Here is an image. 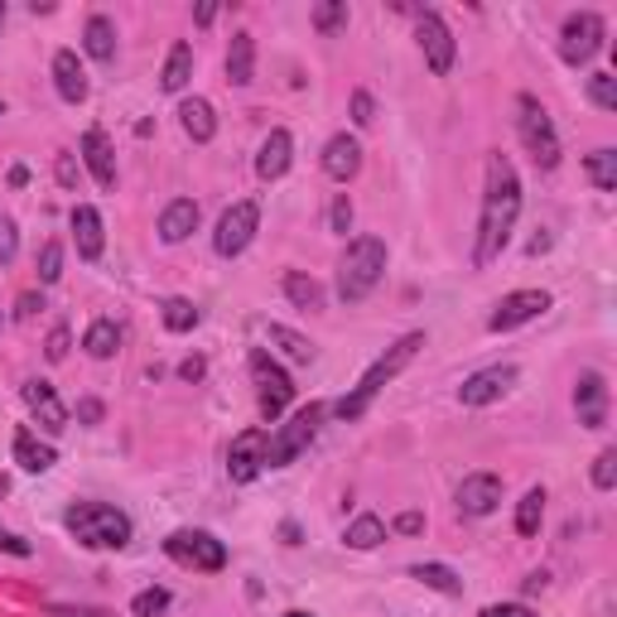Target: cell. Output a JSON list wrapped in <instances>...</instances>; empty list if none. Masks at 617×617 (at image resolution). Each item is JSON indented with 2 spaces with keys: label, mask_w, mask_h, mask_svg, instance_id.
<instances>
[{
  "label": "cell",
  "mask_w": 617,
  "mask_h": 617,
  "mask_svg": "<svg viewBox=\"0 0 617 617\" xmlns=\"http://www.w3.org/2000/svg\"><path fill=\"white\" fill-rule=\"evenodd\" d=\"M53 174H59V184H63V188H73V184H77V164H73V155H59Z\"/></svg>",
  "instance_id": "cell-48"
},
{
  "label": "cell",
  "mask_w": 617,
  "mask_h": 617,
  "mask_svg": "<svg viewBox=\"0 0 617 617\" xmlns=\"http://www.w3.org/2000/svg\"><path fill=\"white\" fill-rule=\"evenodd\" d=\"M15 464L25 468V473H49V468L59 464V454H53V444H39L29 430H15Z\"/></svg>",
  "instance_id": "cell-25"
},
{
  "label": "cell",
  "mask_w": 617,
  "mask_h": 617,
  "mask_svg": "<svg viewBox=\"0 0 617 617\" xmlns=\"http://www.w3.org/2000/svg\"><path fill=\"white\" fill-rule=\"evenodd\" d=\"M194 227H198V203L194 198H174V203L164 208V218H160V237L170 246H178V242L194 237Z\"/></svg>",
  "instance_id": "cell-23"
},
{
  "label": "cell",
  "mask_w": 617,
  "mask_h": 617,
  "mask_svg": "<svg viewBox=\"0 0 617 617\" xmlns=\"http://www.w3.org/2000/svg\"><path fill=\"white\" fill-rule=\"evenodd\" d=\"M25 406L35 410V420H39L49 434H63V430H69V410H63L59 391H53L49 381H25Z\"/></svg>",
  "instance_id": "cell-17"
},
{
  "label": "cell",
  "mask_w": 617,
  "mask_h": 617,
  "mask_svg": "<svg viewBox=\"0 0 617 617\" xmlns=\"http://www.w3.org/2000/svg\"><path fill=\"white\" fill-rule=\"evenodd\" d=\"M0 323H5V313H0Z\"/></svg>",
  "instance_id": "cell-59"
},
{
  "label": "cell",
  "mask_w": 617,
  "mask_h": 617,
  "mask_svg": "<svg viewBox=\"0 0 617 617\" xmlns=\"http://www.w3.org/2000/svg\"><path fill=\"white\" fill-rule=\"evenodd\" d=\"M256 77V39L251 35H232V49H227V83L232 87H246Z\"/></svg>",
  "instance_id": "cell-26"
},
{
  "label": "cell",
  "mask_w": 617,
  "mask_h": 617,
  "mask_svg": "<svg viewBox=\"0 0 617 617\" xmlns=\"http://www.w3.org/2000/svg\"><path fill=\"white\" fill-rule=\"evenodd\" d=\"M256 227H261V208L251 203V198H242V203H232L222 212L218 232H212V246H218V256H242L246 246H251Z\"/></svg>",
  "instance_id": "cell-8"
},
{
  "label": "cell",
  "mask_w": 617,
  "mask_h": 617,
  "mask_svg": "<svg viewBox=\"0 0 617 617\" xmlns=\"http://www.w3.org/2000/svg\"><path fill=\"white\" fill-rule=\"evenodd\" d=\"M319 420H323L319 400H309L305 410L289 415V420L280 424L271 440H266V468H289V464H295V458L313 444V434H319Z\"/></svg>",
  "instance_id": "cell-5"
},
{
  "label": "cell",
  "mask_w": 617,
  "mask_h": 617,
  "mask_svg": "<svg viewBox=\"0 0 617 617\" xmlns=\"http://www.w3.org/2000/svg\"><path fill=\"white\" fill-rule=\"evenodd\" d=\"M420 347H424V333H406V338H400L396 347H386V353H381L377 362L362 372V381H357V386L338 400V415H343V420H362L367 406H372V400L381 396V386H386V381H396L400 372H406V367L415 362V353H420Z\"/></svg>",
  "instance_id": "cell-2"
},
{
  "label": "cell",
  "mask_w": 617,
  "mask_h": 617,
  "mask_svg": "<svg viewBox=\"0 0 617 617\" xmlns=\"http://www.w3.org/2000/svg\"><path fill=\"white\" fill-rule=\"evenodd\" d=\"M0 116H5V102H0Z\"/></svg>",
  "instance_id": "cell-58"
},
{
  "label": "cell",
  "mask_w": 617,
  "mask_h": 617,
  "mask_svg": "<svg viewBox=\"0 0 617 617\" xmlns=\"http://www.w3.org/2000/svg\"><path fill=\"white\" fill-rule=\"evenodd\" d=\"M381 275H386V242L381 237L347 242V251L338 261V295L347 305H362V299L381 285Z\"/></svg>",
  "instance_id": "cell-3"
},
{
  "label": "cell",
  "mask_w": 617,
  "mask_h": 617,
  "mask_svg": "<svg viewBox=\"0 0 617 617\" xmlns=\"http://www.w3.org/2000/svg\"><path fill=\"white\" fill-rule=\"evenodd\" d=\"M5 492H10V482H5V478H0V497H5Z\"/></svg>",
  "instance_id": "cell-55"
},
{
  "label": "cell",
  "mask_w": 617,
  "mask_h": 617,
  "mask_svg": "<svg viewBox=\"0 0 617 617\" xmlns=\"http://www.w3.org/2000/svg\"><path fill=\"white\" fill-rule=\"evenodd\" d=\"M44 357H49V362H63V357H69V329H53V333H49V347H44Z\"/></svg>",
  "instance_id": "cell-45"
},
{
  "label": "cell",
  "mask_w": 617,
  "mask_h": 617,
  "mask_svg": "<svg viewBox=\"0 0 617 617\" xmlns=\"http://www.w3.org/2000/svg\"><path fill=\"white\" fill-rule=\"evenodd\" d=\"M545 309H550V295H545V289H516V295H507L497 309H492L488 329H492V333H511V329H521V323L541 319Z\"/></svg>",
  "instance_id": "cell-12"
},
{
  "label": "cell",
  "mask_w": 617,
  "mask_h": 617,
  "mask_svg": "<svg viewBox=\"0 0 617 617\" xmlns=\"http://www.w3.org/2000/svg\"><path fill=\"white\" fill-rule=\"evenodd\" d=\"M575 410L589 430H603L608 424V381L599 372H583L579 386H575Z\"/></svg>",
  "instance_id": "cell-16"
},
{
  "label": "cell",
  "mask_w": 617,
  "mask_h": 617,
  "mask_svg": "<svg viewBox=\"0 0 617 617\" xmlns=\"http://www.w3.org/2000/svg\"><path fill=\"white\" fill-rule=\"evenodd\" d=\"M516 111H521V116H516V131H521L531 160L541 164V170H555V164H559V136H555V121H550V111L535 102L531 92L516 97Z\"/></svg>",
  "instance_id": "cell-6"
},
{
  "label": "cell",
  "mask_w": 617,
  "mask_h": 617,
  "mask_svg": "<svg viewBox=\"0 0 617 617\" xmlns=\"http://www.w3.org/2000/svg\"><path fill=\"white\" fill-rule=\"evenodd\" d=\"M266 468V430H242L227 448V473L232 482H251Z\"/></svg>",
  "instance_id": "cell-14"
},
{
  "label": "cell",
  "mask_w": 617,
  "mask_h": 617,
  "mask_svg": "<svg viewBox=\"0 0 617 617\" xmlns=\"http://www.w3.org/2000/svg\"><path fill=\"white\" fill-rule=\"evenodd\" d=\"M188 77H194V49H188L184 39L170 49V63H164V77H160V87L164 92H184L188 87Z\"/></svg>",
  "instance_id": "cell-27"
},
{
  "label": "cell",
  "mask_w": 617,
  "mask_h": 617,
  "mask_svg": "<svg viewBox=\"0 0 617 617\" xmlns=\"http://www.w3.org/2000/svg\"><path fill=\"white\" fill-rule=\"evenodd\" d=\"M353 121H357V126H372V121H377V102L367 92H353Z\"/></svg>",
  "instance_id": "cell-44"
},
{
  "label": "cell",
  "mask_w": 617,
  "mask_h": 617,
  "mask_svg": "<svg viewBox=\"0 0 617 617\" xmlns=\"http://www.w3.org/2000/svg\"><path fill=\"white\" fill-rule=\"evenodd\" d=\"M59 275H63V246L59 242H44V251H39V280H44V285H53Z\"/></svg>",
  "instance_id": "cell-40"
},
{
  "label": "cell",
  "mask_w": 617,
  "mask_h": 617,
  "mask_svg": "<svg viewBox=\"0 0 617 617\" xmlns=\"http://www.w3.org/2000/svg\"><path fill=\"white\" fill-rule=\"evenodd\" d=\"M0 550H10V555H29V545L20 541V535H5V531H0Z\"/></svg>",
  "instance_id": "cell-52"
},
{
  "label": "cell",
  "mask_w": 617,
  "mask_h": 617,
  "mask_svg": "<svg viewBox=\"0 0 617 617\" xmlns=\"http://www.w3.org/2000/svg\"><path fill=\"white\" fill-rule=\"evenodd\" d=\"M589 97H593V107L617 111V77L613 73H593L589 77Z\"/></svg>",
  "instance_id": "cell-38"
},
{
  "label": "cell",
  "mask_w": 617,
  "mask_h": 617,
  "mask_svg": "<svg viewBox=\"0 0 617 617\" xmlns=\"http://www.w3.org/2000/svg\"><path fill=\"white\" fill-rule=\"evenodd\" d=\"M502 502V478L497 473H468L458 482V511L464 516H492Z\"/></svg>",
  "instance_id": "cell-15"
},
{
  "label": "cell",
  "mask_w": 617,
  "mask_h": 617,
  "mask_svg": "<svg viewBox=\"0 0 617 617\" xmlns=\"http://www.w3.org/2000/svg\"><path fill=\"white\" fill-rule=\"evenodd\" d=\"M178 121H184V136L208 145L212 136H218V116H212V107L203 102V97H188L184 107H178Z\"/></svg>",
  "instance_id": "cell-24"
},
{
  "label": "cell",
  "mask_w": 617,
  "mask_h": 617,
  "mask_svg": "<svg viewBox=\"0 0 617 617\" xmlns=\"http://www.w3.org/2000/svg\"><path fill=\"white\" fill-rule=\"evenodd\" d=\"M511 386H516V367H488V372H473L458 386V400H464V406H492V400H502Z\"/></svg>",
  "instance_id": "cell-13"
},
{
  "label": "cell",
  "mask_w": 617,
  "mask_h": 617,
  "mask_svg": "<svg viewBox=\"0 0 617 617\" xmlns=\"http://www.w3.org/2000/svg\"><path fill=\"white\" fill-rule=\"evenodd\" d=\"M178 377H184V381H198V377H203V357H188V362L178 367Z\"/></svg>",
  "instance_id": "cell-51"
},
{
  "label": "cell",
  "mask_w": 617,
  "mask_h": 617,
  "mask_svg": "<svg viewBox=\"0 0 617 617\" xmlns=\"http://www.w3.org/2000/svg\"><path fill=\"white\" fill-rule=\"evenodd\" d=\"M343 25H347V0H323V5L313 10V29H319V35H338Z\"/></svg>",
  "instance_id": "cell-37"
},
{
  "label": "cell",
  "mask_w": 617,
  "mask_h": 617,
  "mask_svg": "<svg viewBox=\"0 0 617 617\" xmlns=\"http://www.w3.org/2000/svg\"><path fill=\"white\" fill-rule=\"evenodd\" d=\"M83 160H87V170H92L97 188H116V150H111L102 126H92L83 136Z\"/></svg>",
  "instance_id": "cell-18"
},
{
  "label": "cell",
  "mask_w": 617,
  "mask_h": 617,
  "mask_svg": "<svg viewBox=\"0 0 617 617\" xmlns=\"http://www.w3.org/2000/svg\"><path fill=\"white\" fill-rule=\"evenodd\" d=\"M53 617H107V613H73V608H59Z\"/></svg>",
  "instance_id": "cell-54"
},
{
  "label": "cell",
  "mask_w": 617,
  "mask_h": 617,
  "mask_svg": "<svg viewBox=\"0 0 617 617\" xmlns=\"http://www.w3.org/2000/svg\"><path fill=\"white\" fill-rule=\"evenodd\" d=\"M20 256V232H15V222L0 212V266H10Z\"/></svg>",
  "instance_id": "cell-42"
},
{
  "label": "cell",
  "mask_w": 617,
  "mask_h": 617,
  "mask_svg": "<svg viewBox=\"0 0 617 617\" xmlns=\"http://www.w3.org/2000/svg\"><path fill=\"white\" fill-rule=\"evenodd\" d=\"M164 555L184 569H198V575H218V569L227 565V545L208 531H174L170 541H164Z\"/></svg>",
  "instance_id": "cell-7"
},
{
  "label": "cell",
  "mask_w": 617,
  "mask_h": 617,
  "mask_svg": "<svg viewBox=\"0 0 617 617\" xmlns=\"http://www.w3.org/2000/svg\"><path fill=\"white\" fill-rule=\"evenodd\" d=\"M77 420L97 424V420H102V400H83V406H77Z\"/></svg>",
  "instance_id": "cell-49"
},
{
  "label": "cell",
  "mask_w": 617,
  "mask_h": 617,
  "mask_svg": "<svg viewBox=\"0 0 617 617\" xmlns=\"http://www.w3.org/2000/svg\"><path fill=\"white\" fill-rule=\"evenodd\" d=\"M415 39H420L424 59H430V73L448 77V69H454V35H448V25L440 20V10H420L415 15Z\"/></svg>",
  "instance_id": "cell-11"
},
{
  "label": "cell",
  "mask_w": 617,
  "mask_h": 617,
  "mask_svg": "<svg viewBox=\"0 0 617 617\" xmlns=\"http://www.w3.org/2000/svg\"><path fill=\"white\" fill-rule=\"evenodd\" d=\"M396 531H400V535H420V531H424V516H420V511H400V516H396Z\"/></svg>",
  "instance_id": "cell-47"
},
{
  "label": "cell",
  "mask_w": 617,
  "mask_h": 617,
  "mask_svg": "<svg viewBox=\"0 0 617 617\" xmlns=\"http://www.w3.org/2000/svg\"><path fill=\"white\" fill-rule=\"evenodd\" d=\"M613 482H617V448H603V454L593 458V488L608 492Z\"/></svg>",
  "instance_id": "cell-41"
},
{
  "label": "cell",
  "mask_w": 617,
  "mask_h": 617,
  "mask_svg": "<svg viewBox=\"0 0 617 617\" xmlns=\"http://www.w3.org/2000/svg\"><path fill=\"white\" fill-rule=\"evenodd\" d=\"M285 295H289V305L295 309H323V285L313 275H305V271H289L285 275Z\"/></svg>",
  "instance_id": "cell-29"
},
{
  "label": "cell",
  "mask_w": 617,
  "mask_h": 617,
  "mask_svg": "<svg viewBox=\"0 0 617 617\" xmlns=\"http://www.w3.org/2000/svg\"><path fill=\"white\" fill-rule=\"evenodd\" d=\"M541 521H545V488H531L521 497V507H516V531L535 535V531H541Z\"/></svg>",
  "instance_id": "cell-34"
},
{
  "label": "cell",
  "mask_w": 617,
  "mask_h": 617,
  "mask_svg": "<svg viewBox=\"0 0 617 617\" xmlns=\"http://www.w3.org/2000/svg\"><path fill=\"white\" fill-rule=\"evenodd\" d=\"M83 347H87V357H97V362H107V357H116V347H121V329H116V323H111V319H97L92 329H87Z\"/></svg>",
  "instance_id": "cell-30"
},
{
  "label": "cell",
  "mask_w": 617,
  "mask_h": 617,
  "mask_svg": "<svg viewBox=\"0 0 617 617\" xmlns=\"http://www.w3.org/2000/svg\"><path fill=\"white\" fill-rule=\"evenodd\" d=\"M285 617H309V613H285Z\"/></svg>",
  "instance_id": "cell-57"
},
{
  "label": "cell",
  "mask_w": 617,
  "mask_h": 617,
  "mask_svg": "<svg viewBox=\"0 0 617 617\" xmlns=\"http://www.w3.org/2000/svg\"><path fill=\"white\" fill-rule=\"evenodd\" d=\"M289 160H295V140H289V131H271L261 145V155H256V174L261 178H280L289 170Z\"/></svg>",
  "instance_id": "cell-22"
},
{
  "label": "cell",
  "mask_w": 617,
  "mask_h": 617,
  "mask_svg": "<svg viewBox=\"0 0 617 617\" xmlns=\"http://www.w3.org/2000/svg\"><path fill=\"white\" fill-rule=\"evenodd\" d=\"M10 184H15V188L29 184V170H25V164H15V170H10Z\"/></svg>",
  "instance_id": "cell-53"
},
{
  "label": "cell",
  "mask_w": 617,
  "mask_h": 617,
  "mask_svg": "<svg viewBox=\"0 0 617 617\" xmlns=\"http://www.w3.org/2000/svg\"><path fill=\"white\" fill-rule=\"evenodd\" d=\"M410 575L420 579L424 589H434V593H448V599H454V593H464V579H458V575H454V569H448V565H415Z\"/></svg>",
  "instance_id": "cell-33"
},
{
  "label": "cell",
  "mask_w": 617,
  "mask_h": 617,
  "mask_svg": "<svg viewBox=\"0 0 617 617\" xmlns=\"http://www.w3.org/2000/svg\"><path fill=\"white\" fill-rule=\"evenodd\" d=\"M599 49H603V20L593 15V10H579V15H569L565 29H559V59L579 69V63H589Z\"/></svg>",
  "instance_id": "cell-10"
},
{
  "label": "cell",
  "mask_w": 617,
  "mask_h": 617,
  "mask_svg": "<svg viewBox=\"0 0 617 617\" xmlns=\"http://www.w3.org/2000/svg\"><path fill=\"white\" fill-rule=\"evenodd\" d=\"M343 541L353 545V550H377L381 541H386V521H381V516H372V511H367V516H357V521L347 526V535H343Z\"/></svg>",
  "instance_id": "cell-31"
},
{
  "label": "cell",
  "mask_w": 617,
  "mask_h": 617,
  "mask_svg": "<svg viewBox=\"0 0 617 617\" xmlns=\"http://www.w3.org/2000/svg\"><path fill=\"white\" fill-rule=\"evenodd\" d=\"M0 25H5V5H0Z\"/></svg>",
  "instance_id": "cell-56"
},
{
  "label": "cell",
  "mask_w": 617,
  "mask_h": 617,
  "mask_svg": "<svg viewBox=\"0 0 617 617\" xmlns=\"http://www.w3.org/2000/svg\"><path fill=\"white\" fill-rule=\"evenodd\" d=\"M83 44H87V53H92L97 63H111V59H116V29H111V20H107V15H92V20H87Z\"/></svg>",
  "instance_id": "cell-28"
},
{
  "label": "cell",
  "mask_w": 617,
  "mask_h": 617,
  "mask_svg": "<svg viewBox=\"0 0 617 617\" xmlns=\"http://www.w3.org/2000/svg\"><path fill=\"white\" fill-rule=\"evenodd\" d=\"M164 608H170V589H145V593H136V603H131L136 617H160Z\"/></svg>",
  "instance_id": "cell-39"
},
{
  "label": "cell",
  "mask_w": 617,
  "mask_h": 617,
  "mask_svg": "<svg viewBox=\"0 0 617 617\" xmlns=\"http://www.w3.org/2000/svg\"><path fill=\"white\" fill-rule=\"evenodd\" d=\"M271 343L289 357V362H299V367H309V362H313V343H309V338H299V333H295V329H285V323H271Z\"/></svg>",
  "instance_id": "cell-32"
},
{
  "label": "cell",
  "mask_w": 617,
  "mask_h": 617,
  "mask_svg": "<svg viewBox=\"0 0 617 617\" xmlns=\"http://www.w3.org/2000/svg\"><path fill=\"white\" fill-rule=\"evenodd\" d=\"M73 237H77V256H83V261H97V256H102L107 232H102V212H97L92 203L73 208Z\"/></svg>",
  "instance_id": "cell-19"
},
{
  "label": "cell",
  "mask_w": 617,
  "mask_h": 617,
  "mask_svg": "<svg viewBox=\"0 0 617 617\" xmlns=\"http://www.w3.org/2000/svg\"><path fill=\"white\" fill-rule=\"evenodd\" d=\"M63 521L87 550H121L131 541V516L107 502H73Z\"/></svg>",
  "instance_id": "cell-4"
},
{
  "label": "cell",
  "mask_w": 617,
  "mask_h": 617,
  "mask_svg": "<svg viewBox=\"0 0 617 617\" xmlns=\"http://www.w3.org/2000/svg\"><path fill=\"white\" fill-rule=\"evenodd\" d=\"M251 377H256V396H261V415L266 420H280L285 406L295 400V386H289V377L275 367L271 353H251Z\"/></svg>",
  "instance_id": "cell-9"
},
{
  "label": "cell",
  "mask_w": 617,
  "mask_h": 617,
  "mask_svg": "<svg viewBox=\"0 0 617 617\" xmlns=\"http://www.w3.org/2000/svg\"><path fill=\"white\" fill-rule=\"evenodd\" d=\"M357 170H362V145H357L353 136H333L329 145H323V174L329 178L347 184Z\"/></svg>",
  "instance_id": "cell-21"
},
{
  "label": "cell",
  "mask_w": 617,
  "mask_h": 617,
  "mask_svg": "<svg viewBox=\"0 0 617 617\" xmlns=\"http://www.w3.org/2000/svg\"><path fill=\"white\" fill-rule=\"evenodd\" d=\"M583 170H589V178L603 188V194H613L617 188V150H593L589 160H583Z\"/></svg>",
  "instance_id": "cell-35"
},
{
  "label": "cell",
  "mask_w": 617,
  "mask_h": 617,
  "mask_svg": "<svg viewBox=\"0 0 617 617\" xmlns=\"http://www.w3.org/2000/svg\"><path fill=\"white\" fill-rule=\"evenodd\" d=\"M35 309H44V299H39V295H20V309H15L20 319H35Z\"/></svg>",
  "instance_id": "cell-50"
},
{
  "label": "cell",
  "mask_w": 617,
  "mask_h": 617,
  "mask_svg": "<svg viewBox=\"0 0 617 617\" xmlns=\"http://www.w3.org/2000/svg\"><path fill=\"white\" fill-rule=\"evenodd\" d=\"M516 218H521V178L507 155H488V188H482V218H478V246L473 266H492L507 246Z\"/></svg>",
  "instance_id": "cell-1"
},
{
  "label": "cell",
  "mask_w": 617,
  "mask_h": 617,
  "mask_svg": "<svg viewBox=\"0 0 617 617\" xmlns=\"http://www.w3.org/2000/svg\"><path fill=\"white\" fill-rule=\"evenodd\" d=\"M482 617H531V608L526 603H488Z\"/></svg>",
  "instance_id": "cell-46"
},
{
  "label": "cell",
  "mask_w": 617,
  "mask_h": 617,
  "mask_svg": "<svg viewBox=\"0 0 617 617\" xmlns=\"http://www.w3.org/2000/svg\"><path fill=\"white\" fill-rule=\"evenodd\" d=\"M329 222H333V232H343L347 237V227H353V203H347V194L333 198V212H329Z\"/></svg>",
  "instance_id": "cell-43"
},
{
  "label": "cell",
  "mask_w": 617,
  "mask_h": 617,
  "mask_svg": "<svg viewBox=\"0 0 617 617\" xmlns=\"http://www.w3.org/2000/svg\"><path fill=\"white\" fill-rule=\"evenodd\" d=\"M53 87H59V97L63 102H87V73H83V63H77V53L73 49H59L53 53Z\"/></svg>",
  "instance_id": "cell-20"
},
{
  "label": "cell",
  "mask_w": 617,
  "mask_h": 617,
  "mask_svg": "<svg viewBox=\"0 0 617 617\" xmlns=\"http://www.w3.org/2000/svg\"><path fill=\"white\" fill-rule=\"evenodd\" d=\"M164 329L170 333H194L198 329V305L194 299H164Z\"/></svg>",
  "instance_id": "cell-36"
}]
</instances>
